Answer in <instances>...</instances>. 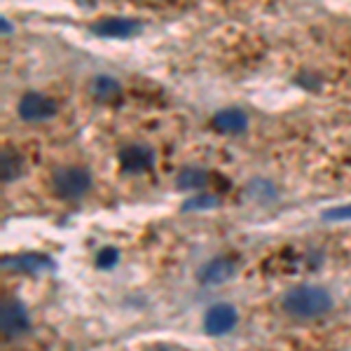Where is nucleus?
<instances>
[{
    "instance_id": "nucleus-1",
    "label": "nucleus",
    "mask_w": 351,
    "mask_h": 351,
    "mask_svg": "<svg viewBox=\"0 0 351 351\" xmlns=\"http://www.w3.org/2000/svg\"><path fill=\"white\" fill-rule=\"evenodd\" d=\"M281 307L295 319H319L332 309V295L324 286L302 284L284 293Z\"/></svg>"
},
{
    "instance_id": "nucleus-2",
    "label": "nucleus",
    "mask_w": 351,
    "mask_h": 351,
    "mask_svg": "<svg viewBox=\"0 0 351 351\" xmlns=\"http://www.w3.org/2000/svg\"><path fill=\"white\" fill-rule=\"evenodd\" d=\"M92 188V176L82 167H61L52 176V190L61 199H80Z\"/></svg>"
},
{
    "instance_id": "nucleus-3",
    "label": "nucleus",
    "mask_w": 351,
    "mask_h": 351,
    "mask_svg": "<svg viewBox=\"0 0 351 351\" xmlns=\"http://www.w3.org/2000/svg\"><path fill=\"white\" fill-rule=\"evenodd\" d=\"M0 328H3V335L10 339L26 335L31 330V319H28V311L24 304L16 302V300L5 302L3 309H0Z\"/></svg>"
},
{
    "instance_id": "nucleus-4",
    "label": "nucleus",
    "mask_w": 351,
    "mask_h": 351,
    "mask_svg": "<svg viewBox=\"0 0 351 351\" xmlns=\"http://www.w3.org/2000/svg\"><path fill=\"white\" fill-rule=\"evenodd\" d=\"M16 110H19V117L24 122H45L56 115V104L45 94L28 92L21 96Z\"/></svg>"
},
{
    "instance_id": "nucleus-5",
    "label": "nucleus",
    "mask_w": 351,
    "mask_h": 351,
    "mask_svg": "<svg viewBox=\"0 0 351 351\" xmlns=\"http://www.w3.org/2000/svg\"><path fill=\"white\" fill-rule=\"evenodd\" d=\"M237 321H239L237 309L228 302H218V304H213V307H208L206 314H204V330L216 337L228 335L232 328L237 326Z\"/></svg>"
},
{
    "instance_id": "nucleus-6",
    "label": "nucleus",
    "mask_w": 351,
    "mask_h": 351,
    "mask_svg": "<svg viewBox=\"0 0 351 351\" xmlns=\"http://www.w3.org/2000/svg\"><path fill=\"white\" fill-rule=\"evenodd\" d=\"M117 160H120L122 171L143 173V171H148V169H152V164H155V150L145 143H129L120 150Z\"/></svg>"
},
{
    "instance_id": "nucleus-7",
    "label": "nucleus",
    "mask_w": 351,
    "mask_h": 351,
    "mask_svg": "<svg viewBox=\"0 0 351 351\" xmlns=\"http://www.w3.org/2000/svg\"><path fill=\"white\" fill-rule=\"evenodd\" d=\"M237 267H239L237 258L220 256V258L208 260V263L199 269L197 279H199V284H202V286H220V284L230 281L232 276L237 274Z\"/></svg>"
},
{
    "instance_id": "nucleus-8",
    "label": "nucleus",
    "mask_w": 351,
    "mask_h": 351,
    "mask_svg": "<svg viewBox=\"0 0 351 351\" xmlns=\"http://www.w3.org/2000/svg\"><path fill=\"white\" fill-rule=\"evenodd\" d=\"M3 267L12 269L16 274H40V271L54 269V263L43 253H21V256L3 258Z\"/></svg>"
},
{
    "instance_id": "nucleus-9",
    "label": "nucleus",
    "mask_w": 351,
    "mask_h": 351,
    "mask_svg": "<svg viewBox=\"0 0 351 351\" xmlns=\"http://www.w3.org/2000/svg\"><path fill=\"white\" fill-rule=\"evenodd\" d=\"M92 31L104 38H132L134 33L141 31V21L127 19V16H108V19L96 21Z\"/></svg>"
},
{
    "instance_id": "nucleus-10",
    "label": "nucleus",
    "mask_w": 351,
    "mask_h": 351,
    "mask_svg": "<svg viewBox=\"0 0 351 351\" xmlns=\"http://www.w3.org/2000/svg\"><path fill=\"white\" fill-rule=\"evenodd\" d=\"M213 127L223 134H243L248 129V115L241 108H223L213 115Z\"/></svg>"
},
{
    "instance_id": "nucleus-11",
    "label": "nucleus",
    "mask_w": 351,
    "mask_h": 351,
    "mask_svg": "<svg viewBox=\"0 0 351 351\" xmlns=\"http://www.w3.org/2000/svg\"><path fill=\"white\" fill-rule=\"evenodd\" d=\"M89 92L99 104H115L117 99L122 96V87L117 80H112L108 75H99L94 77L92 84H89Z\"/></svg>"
},
{
    "instance_id": "nucleus-12",
    "label": "nucleus",
    "mask_w": 351,
    "mask_h": 351,
    "mask_svg": "<svg viewBox=\"0 0 351 351\" xmlns=\"http://www.w3.org/2000/svg\"><path fill=\"white\" fill-rule=\"evenodd\" d=\"M208 183V173L197 167H185L176 176V188L178 190H199Z\"/></svg>"
},
{
    "instance_id": "nucleus-13",
    "label": "nucleus",
    "mask_w": 351,
    "mask_h": 351,
    "mask_svg": "<svg viewBox=\"0 0 351 351\" xmlns=\"http://www.w3.org/2000/svg\"><path fill=\"white\" fill-rule=\"evenodd\" d=\"M248 192H253V197L260 202H274V197H276V190H274V185L269 183V180H265V178H256V180H251L248 183Z\"/></svg>"
},
{
    "instance_id": "nucleus-14",
    "label": "nucleus",
    "mask_w": 351,
    "mask_h": 351,
    "mask_svg": "<svg viewBox=\"0 0 351 351\" xmlns=\"http://www.w3.org/2000/svg\"><path fill=\"white\" fill-rule=\"evenodd\" d=\"M21 171H24V162H21V157L8 155V152H5L3 155V180L5 183H10V180H14L16 176H21Z\"/></svg>"
},
{
    "instance_id": "nucleus-15",
    "label": "nucleus",
    "mask_w": 351,
    "mask_h": 351,
    "mask_svg": "<svg viewBox=\"0 0 351 351\" xmlns=\"http://www.w3.org/2000/svg\"><path fill=\"white\" fill-rule=\"evenodd\" d=\"M220 199L216 195H197L183 204V211H202V208H216Z\"/></svg>"
},
{
    "instance_id": "nucleus-16",
    "label": "nucleus",
    "mask_w": 351,
    "mask_h": 351,
    "mask_svg": "<svg viewBox=\"0 0 351 351\" xmlns=\"http://www.w3.org/2000/svg\"><path fill=\"white\" fill-rule=\"evenodd\" d=\"M117 260H120V251H117L115 246H108V248H104V251H99V256H96V267L112 269L117 265Z\"/></svg>"
},
{
    "instance_id": "nucleus-17",
    "label": "nucleus",
    "mask_w": 351,
    "mask_h": 351,
    "mask_svg": "<svg viewBox=\"0 0 351 351\" xmlns=\"http://www.w3.org/2000/svg\"><path fill=\"white\" fill-rule=\"evenodd\" d=\"M326 220H351V204H342V206H332L324 211Z\"/></svg>"
},
{
    "instance_id": "nucleus-18",
    "label": "nucleus",
    "mask_w": 351,
    "mask_h": 351,
    "mask_svg": "<svg viewBox=\"0 0 351 351\" xmlns=\"http://www.w3.org/2000/svg\"><path fill=\"white\" fill-rule=\"evenodd\" d=\"M3 28H5L3 33H12V26H8V19H3Z\"/></svg>"
}]
</instances>
